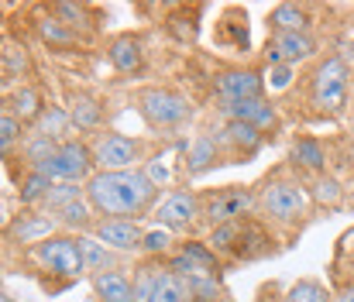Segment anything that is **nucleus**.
<instances>
[{
    "label": "nucleus",
    "instance_id": "f257e3e1",
    "mask_svg": "<svg viewBox=\"0 0 354 302\" xmlns=\"http://www.w3.org/2000/svg\"><path fill=\"white\" fill-rule=\"evenodd\" d=\"M162 189L145 176V169L131 172H97L86 182V202L100 220H145L155 213Z\"/></svg>",
    "mask_w": 354,
    "mask_h": 302
},
{
    "label": "nucleus",
    "instance_id": "f03ea898",
    "mask_svg": "<svg viewBox=\"0 0 354 302\" xmlns=\"http://www.w3.org/2000/svg\"><path fill=\"white\" fill-rule=\"evenodd\" d=\"M134 103H138V113L145 117V124L155 131H179L193 117L189 97L172 86H145V90H138Z\"/></svg>",
    "mask_w": 354,
    "mask_h": 302
},
{
    "label": "nucleus",
    "instance_id": "7ed1b4c3",
    "mask_svg": "<svg viewBox=\"0 0 354 302\" xmlns=\"http://www.w3.org/2000/svg\"><path fill=\"white\" fill-rule=\"evenodd\" d=\"M310 206H313L310 193L292 179H268L258 193V209L272 223H286V227L303 223L310 216Z\"/></svg>",
    "mask_w": 354,
    "mask_h": 302
},
{
    "label": "nucleus",
    "instance_id": "20e7f679",
    "mask_svg": "<svg viewBox=\"0 0 354 302\" xmlns=\"http://www.w3.org/2000/svg\"><path fill=\"white\" fill-rule=\"evenodd\" d=\"M35 172L48 176L52 182H76V186H86V182L97 176L93 148H90V141H83V138H69V141H62L41 165H35Z\"/></svg>",
    "mask_w": 354,
    "mask_h": 302
},
{
    "label": "nucleus",
    "instance_id": "39448f33",
    "mask_svg": "<svg viewBox=\"0 0 354 302\" xmlns=\"http://www.w3.org/2000/svg\"><path fill=\"white\" fill-rule=\"evenodd\" d=\"M348 62L341 55H327L324 62H317L313 76H310V100L320 113H341L348 106Z\"/></svg>",
    "mask_w": 354,
    "mask_h": 302
},
{
    "label": "nucleus",
    "instance_id": "423d86ee",
    "mask_svg": "<svg viewBox=\"0 0 354 302\" xmlns=\"http://www.w3.org/2000/svg\"><path fill=\"white\" fill-rule=\"evenodd\" d=\"M31 258H35L48 275H59V279H66V282L86 275L83 247H80V237H73V234H52V237H45L41 244L31 247Z\"/></svg>",
    "mask_w": 354,
    "mask_h": 302
},
{
    "label": "nucleus",
    "instance_id": "0eeeda50",
    "mask_svg": "<svg viewBox=\"0 0 354 302\" xmlns=\"http://www.w3.org/2000/svg\"><path fill=\"white\" fill-rule=\"evenodd\" d=\"M90 148H93L97 172H131L145 158V144L131 134H118V131H100L90 141Z\"/></svg>",
    "mask_w": 354,
    "mask_h": 302
},
{
    "label": "nucleus",
    "instance_id": "6e6552de",
    "mask_svg": "<svg viewBox=\"0 0 354 302\" xmlns=\"http://www.w3.org/2000/svg\"><path fill=\"white\" fill-rule=\"evenodd\" d=\"M254 206H258V196L248 186H224V189H217L210 196H200V220L210 223V230H214L221 223L244 220Z\"/></svg>",
    "mask_w": 354,
    "mask_h": 302
},
{
    "label": "nucleus",
    "instance_id": "1a4fd4ad",
    "mask_svg": "<svg viewBox=\"0 0 354 302\" xmlns=\"http://www.w3.org/2000/svg\"><path fill=\"white\" fill-rule=\"evenodd\" d=\"M155 223L169 234H179V230H189L196 220H200V196L189 193V189H172L169 196H162L155 206Z\"/></svg>",
    "mask_w": 354,
    "mask_h": 302
},
{
    "label": "nucleus",
    "instance_id": "9d476101",
    "mask_svg": "<svg viewBox=\"0 0 354 302\" xmlns=\"http://www.w3.org/2000/svg\"><path fill=\"white\" fill-rule=\"evenodd\" d=\"M214 93L221 103H237V100H261L265 97V79L258 69H221L214 76Z\"/></svg>",
    "mask_w": 354,
    "mask_h": 302
},
{
    "label": "nucleus",
    "instance_id": "9b49d317",
    "mask_svg": "<svg viewBox=\"0 0 354 302\" xmlns=\"http://www.w3.org/2000/svg\"><path fill=\"white\" fill-rule=\"evenodd\" d=\"M317 55V38L313 35H268L265 41V59L268 66H299Z\"/></svg>",
    "mask_w": 354,
    "mask_h": 302
},
{
    "label": "nucleus",
    "instance_id": "f8f14e48",
    "mask_svg": "<svg viewBox=\"0 0 354 302\" xmlns=\"http://www.w3.org/2000/svg\"><path fill=\"white\" fill-rule=\"evenodd\" d=\"M90 234L100 244H107L111 251H118V254L141 251V240H145V227L138 220H97Z\"/></svg>",
    "mask_w": 354,
    "mask_h": 302
},
{
    "label": "nucleus",
    "instance_id": "ddd939ff",
    "mask_svg": "<svg viewBox=\"0 0 354 302\" xmlns=\"http://www.w3.org/2000/svg\"><path fill=\"white\" fill-rule=\"evenodd\" d=\"M217 144L224 151V158H254L265 144V134L251 124L241 120H224V127L217 131Z\"/></svg>",
    "mask_w": 354,
    "mask_h": 302
},
{
    "label": "nucleus",
    "instance_id": "4468645a",
    "mask_svg": "<svg viewBox=\"0 0 354 302\" xmlns=\"http://www.w3.org/2000/svg\"><path fill=\"white\" fill-rule=\"evenodd\" d=\"M217 165H227V158H224V151H221L217 138H214V134H196V138L186 144V155H183V172H186L189 179H196V176L214 172Z\"/></svg>",
    "mask_w": 354,
    "mask_h": 302
},
{
    "label": "nucleus",
    "instance_id": "2eb2a0df",
    "mask_svg": "<svg viewBox=\"0 0 354 302\" xmlns=\"http://www.w3.org/2000/svg\"><path fill=\"white\" fill-rule=\"evenodd\" d=\"M221 113H224V120H241V124H251V127H258L261 134H268V131H275V127H279V110L265 100V97H261V100L221 103Z\"/></svg>",
    "mask_w": 354,
    "mask_h": 302
},
{
    "label": "nucleus",
    "instance_id": "dca6fc26",
    "mask_svg": "<svg viewBox=\"0 0 354 302\" xmlns=\"http://www.w3.org/2000/svg\"><path fill=\"white\" fill-rule=\"evenodd\" d=\"M107 59L120 76H138V73H145V41L131 31L114 35L107 41Z\"/></svg>",
    "mask_w": 354,
    "mask_h": 302
},
{
    "label": "nucleus",
    "instance_id": "f3484780",
    "mask_svg": "<svg viewBox=\"0 0 354 302\" xmlns=\"http://www.w3.org/2000/svg\"><path fill=\"white\" fill-rule=\"evenodd\" d=\"M310 7L303 3H279L268 14V35H310Z\"/></svg>",
    "mask_w": 354,
    "mask_h": 302
},
{
    "label": "nucleus",
    "instance_id": "a211bd4d",
    "mask_svg": "<svg viewBox=\"0 0 354 302\" xmlns=\"http://www.w3.org/2000/svg\"><path fill=\"white\" fill-rule=\"evenodd\" d=\"M7 234L21 244H41L45 237L55 234V220L48 213H35V209H24L21 216H14V223L7 227Z\"/></svg>",
    "mask_w": 354,
    "mask_h": 302
},
{
    "label": "nucleus",
    "instance_id": "6ab92c4d",
    "mask_svg": "<svg viewBox=\"0 0 354 302\" xmlns=\"http://www.w3.org/2000/svg\"><path fill=\"white\" fill-rule=\"evenodd\" d=\"M66 110H69L73 131H80V134L100 131V124H104V103L97 100L93 93H73Z\"/></svg>",
    "mask_w": 354,
    "mask_h": 302
},
{
    "label": "nucleus",
    "instance_id": "aec40b11",
    "mask_svg": "<svg viewBox=\"0 0 354 302\" xmlns=\"http://www.w3.org/2000/svg\"><path fill=\"white\" fill-rule=\"evenodd\" d=\"M52 220H55V227H62L66 234H73V237H83V234H90L93 230V223H97V213H93V206L83 200H73L66 202L62 209H55V213H48Z\"/></svg>",
    "mask_w": 354,
    "mask_h": 302
},
{
    "label": "nucleus",
    "instance_id": "412c9836",
    "mask_svg": "<svg viewBox=\"0 0 354 302\" xmlns=\"http://www.w3.org/2000/svg\"><path fill=\"white\" fill-rule=\"evenodd\" d=\"M289 162H292L299 172L324 176V172H327V148H324L313 134H303V138L292 141V148H289Z\"/></svg>",
    "mask_w": 354,
    "mask_h": 302
},
{
    "label": "nucleus",
    "instance_id": "4be33fe9",
    "mask_svg": "<svg viewBox=\"0 0 354 302\" xmlns=\"http://www.w3.org/2000/svg\"><path fill=\"white\" fill-rule=\"evenodd\" d=\"M272 244H275V240L265 234L261 223L244 220L241 237H237V247H234V258H241V261H258V258H265V254L272 251Z\"/></svg>",
    "mask_w": 354,
    "mask_h": 302
},
{
    "label": "nucleus",
    "instance_id": "5701e85b",
    "mask_svg": "<svg viewBox=\"0 0 354 302\" xmlns=\"http://www.w3.org/2000/svg\"><path fill=\"white\" fill-rule=\"evenodd\" d=\"M97 302H134V289H131V275L124 272H104L90 279Z\"/></svg>",
    "mask_w": 354,
    "mask_h": 302
},
{
    "label": "nucleus",
    "instance_id": "b1692460",
    "mask_svg": "<svg viewBox=\"0 0 354 302\" xmlns=\"http://www.w3.org/2000/svg\"><path fill=\"white\" fill-rule=\"evenodd\" d=\"M80 247H83V265H86L90 275L120 272L118 268V251H111L107 244H100L93 234H83V237H80Z\"/></svg>",
    "mask_w": 354,
    "mask_h": 302
},
{
    "label": "nucleus",
    "instance_id": "393cba45",
    "mask_svg": "<svg viewBox=\"0 0 354 302\" xmlns=\"http://www.w3.org/2000/svg\"><path fill=\"white\" fill-rule=\"evenodd\" d=\"M31 131L41 134V138H48V141H55V144L69 141V131H73V124H69V110H66V106H45L41 117L31 124Z\"/></svg>",
    "mask_w": 354,
    "mask_h": 302
},
{
    "label": "nucleus",
    "instance_id": "a878e982",
    "mask_svg": "<svg viewBox=\"0 0 354 302\" xmlns=\"http://www.w3.org/2000/svg\"><path fill=\"white\" fill-rule=\"evenodd\" d=\"M45 106H48V103L41 100V93H38L35 86H17V90L7 97V110H10L21 124H35Z\"/></svg>",
    "mask_w": 354,
    "mask_h": 302
},
{
    "label": "nucleus",
    "instance_id": "bb28decb",
    "mask_svg": "<svg viewBox=\"0 0 354 302\" xmlns=\"http://www.w3.org/2000/svg\"><path fill=\"white\" fill-rule=\"evenodd\" d=\"M38 38L52 48V52H69V48H80V35L76 31H69L59 17H41L38 21Z\"/></svg>",
    "mask_w": 354,
    "mask_h": 302
},
{
    "label": "nucleus",
    "instance_id": "cd10ccee",
    "mask_svg": "<svg viewBox=\"0 0 354 302\" xmlns=\"http://www.w3.org/2000/svg\"><path fill=\"white\" fill-rule=\"evenodd\" d=\"M155 302H193L189 299V289H186V279H179V275H172L169 268H162V265H158Z\"/></svg>",
    "mask_w": 354,
    "mask_h": 302
},
{
    "label": "nucleus",
    "instance_id": "c85d7f7f",
    "mask_svg": "<svg viewBox=\"0 0 354 302\" xmlns=\"http://www.w3.org/2000/svg\"><path fill=\"white\" fill-rule=\"evenodd\" d=\"M52 186H55V182H52L48 176H41V172L28 169V176L17 182V196H21V202H24V206H41Z\"/></svg>",
    "mask_w": 354,
    "mask_h": 302
},
{
    "label": "nucleus",
    "instance_id": "c756f323",
    "mask_svg": "<svg viewBox=\"0 0 354 302\" xmlns=\"http://www.w3.org/2000/svg\"><path fill=\"white\" fill-rule=\"evenodd\" d=\"M52 17H59L69 31H76V35H83V31H90L93 28V17H90V7H83V3H52Z\"/></svg>",
    "mask_w": 354,
    "mask_h": 302
},
{
    "label": "nucleus",
    "instance_id": "7c9ffc66",
    "mask_svg": "<svg viewBox=\"0 0 354 302\" xmlns=\"http://www.w3.org/2000/svg\"><path fill=\"white\" fill-rule=\"evenodd\" d=\"M186 289H189V299H193V302H217V299H227V296H224V282H221V275L186 279Z\"/></svg>",
    "mask_w": 354,
    "mask_h": 302
},
{
    "label": "nucleus",
    "instance_id": "2f4dec72",
    "mask_svg": "<svg viewBox=\"0 0 354 302\" xmlns=\"http://www.w3.org/2000/svg\"><path fill=\"white\" fill-rule=\"evenodd\" d=\"M21 141H24V124L10 110H0V158H7Z\"/></svg>",
    "mask_w": 354,
    "mask_h": 302
},
{
    "label": "nucleus",
    "instance_id": "473e14b6",
    "mask_svg": "<svg viewBox=\"0 0 354 302\" xmlns=\"http://www.w3.org/2000/svg\"><path fill=\"white\" fill-rule=\"evenodd\" d=\"M286 302H334V296L327 292L324 282H317V279H299V282L286 292Z\"/></svg>",
    "mask_w": 354,
    "mask_h": 302
},
{
    "label": "nucleus",
    "instance_id": "72a5a7b5",
    "mask_svg": "<svg viewBox=\"0 0 354 302\" xmlns=\"http://www.w3.org/2000/svg\"><path fill=\"white\" fill-rule=\"evenodd\" d=\"M55 148H59L55 141H48V138H41V134H35V131H28V134H24V141H21V151H24L28 169L41 165V162H45V158H48Z\"/></svg>",
    "mask_w": 354,
    "mask_h": 302
},
{
    "label": "nucleus",
    "instance_id": "f704fd0d",
    "mask_svg": "<svg viewBox=\"0 0 354 302\" xmlns=\"http://www.w3.org/2000/svg\"><path fill=\"white\" fill-rule=\"evenodd\" d=\"M83 196H86V186H76V182H55V186L48 189L45 202H41V209H45V213H55V209H62L66 202L83 200Z\"/></svg>",
    "mask_w": 354,
    "mask_h": 302
},
{
    "label": "nucleus",
    "instance_id": "c9c22d12",
    "mask_svg": "<svg viewBox=\"0 0 354 302\" xmlns=\"http://www.w3.org/2000/svg\"><path fill=\"white\" fill-rule=\"evenodd\" d=\"M306 193H310V202H317V206H337V202L344 200L341 182L330 179V176H317V182H313Z\"/></svg>",
    "mask_w": 354,
    "mask_h": 302
},
{
    "label": "nucleus",
    "instance_id": "e433bc0d",
    "mask_svg": "<svg viewBox=\"0 0 354 302\" xmlns=\"http://www.w3.org/2000/svg\"><path fill=\"white\" fill-rule=\"evenodd\" d=\"M155 282H158V265H141V268H134V279H131L134 302H155Z\"/></svg>",
    "mask_w": 354,
    "mask_h": 302
},
{
    "label": "nucleus",
    "instance_id": "4c0bfd02",
    "mask_svg": "<svg viewBox=\"0 0 354 302\" xmlns=\"http://www.w3.org/2000/svg\"><path fill=\"white\" fill-rule=\"evenodd\" d=\"M176 240H172V234L169 230H162V227H151V230H145V240H141V254H148V258H169L176 247H172Z\"/></svg>",
    "mask_w": 354,
    "mask_h": 302
},
{
    "label": "nucleus",
    "instance_id": "58836bf2",
    "mask_svg": "<svg viewBox=\"0 0 354 302\" xmlns=\"http://www.w3.org/2000/svg\"><path fill=\"white\" fill-rule=\"evenodd\" d=\"M241 227H244V220H237V223H221V227H214L210 230V247L217 251V254H234L237 247V237H241Z\"/></svg>",
    "mask_w": 354,
    "mask_h": 302
},
{
    "label": "nucleus",
    "instance_id": "ea45409f",
    "mask_svg": "<svg viewBox=\"0 0 354 302\" xmlns=\"http://www.w3.org/2000/svg\"><path fill=\"white\" fill-rule=\"evenodd\" d=\"M179 251L189 254L193 261H200L203 268H210L214 275H221V254H217L210 244H203V240H186V244H179Z\"/></svg>",
    "mask_w": 354,
    "mask_h": 302
},
{
    "label": "nucleus",
    "instance_id": "a19ab883",
    "mask_svg": "<svg viewBox=\"0 0 354 302\" xmlns=\"http://www.w3.org/2000/svg\"><path fill=\"white\" fill-rule=\"evenodd\" d=\"M261 79H265V90L282 93V90H289V86H292V66H268Z\"/></svg>",
    "mask_w": 354,
    "mask_h": 302
},
{
    "label": "nucleus",
    "instance_id": "79ce46f5",
    "mask_svg": "<svg viewBox=\"0 0 354 302\" xmlns=\"http://www.w3.org/2000/svg\"><path fill=\"white\" fill-rule=\"evenodd\" d=\"M334 302H354V285H344V289L334 296Z\"/></svg>",
    "mask_w": 354,
    "mask_h": 302
},
{
    "label": "nucleus",
    "instance_id": "37998d69",
    "mask_svg": "<svg viewBox=\"0 0 354 302\" xmlns=\"http://www.w3.org/2000/svg\"><path fill=\"white\" fill-rule=\"evenodd\" d=\"M0 302H14V299H10V296H7V292H3V289H0Z\"/></svg>",
    "mask_w": 354,
    "mask_h": 302
},
{
    "label": "nucleus",
    "instance_id": "c03bdc74",
    "mask_svg": "<svg viewBox=\"0 0 354 302\" xmlns=\"http://www.w3.org/2000/svg\"><path fill=\"white\" fill-rule=\"evenodd\" d=\"M217 302H231V299H217Z\"/></svg>",
    "mask_w": 354,
    "mask_h": 302
}]
</instances>
